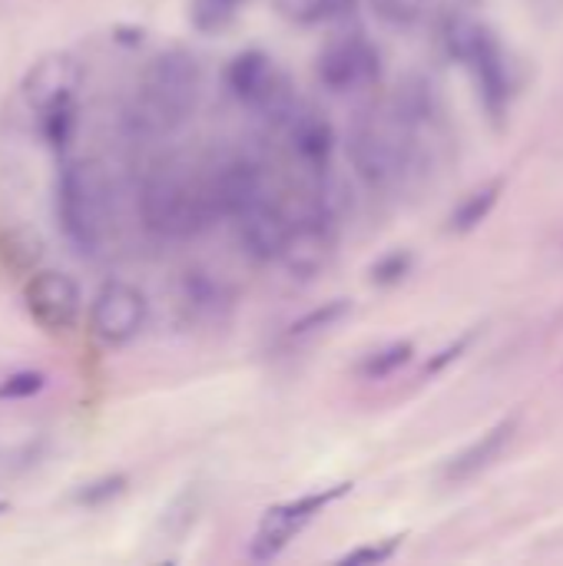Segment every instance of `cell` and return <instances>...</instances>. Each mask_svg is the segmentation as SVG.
I'll return each mask as SVG.
<instances>
[{
    "label": "cell",
    "mask_w": 563,
    "mask_h": 566,
    "mask_svg": "<svg viewBox=\"0 0 563 566\" xmlns=\"http://www.w3.org/2000/svg\"><path fill=\"white\" fill-rule=\"evenodd\" d=\"M411 272V255L408 252H392L372 265V282L375 285H395Z\"/></svg>",
    "instance_id": "23"
},
{
    "label": "cell",
    "mask_w": 563,
    "mask_h": 566,
    "mask_svg": "<svg viewBox=\"0 0 563 566\" xmlns=\"http://www.w3.org/2000/svg\"><path fill=\"white\" fill-rule=\"evenodd\" d=\"M514 434H518V418H504V421H498L491 431H484L475 444H468L458 458H451V461H448V468H445V481H448V484H465V481H471V478L484 474L494 461H501V454L511 448Z\"/></svg>",
    "instance_id": "12"
},
{
    "label": "cell",
    "mask_w": 563,
    "mask_h": 566,
    "mask_svg": "<svg viewBox=\"0 0 563 566\" xmlns=\"http://www.w3.org/2000/svg\"><path fill=\"white\" fill-rule=\"evenodd\" d=\"M282 123H285V133H289V146L302 163H312V166L325 163V156L332 153V143H335V133H332L325 116H319L315 109L292 106Z\"/></svg>",
    "instance_id": "14"
},
{
    "label": "cell",
    "mask_w": 563,
    "mask_h": 566,
    "mask_svg": "<svg viewBox=\"0 0 563 566\" xmlns=\"http://www.w3.org/2000/svg\"><path fill=\"white\" fill-rule=\"evenodd\" d=\"M236 226H239V239H242L246 252L259 262L282 259L285 242L292 235V219L269 196L259 199L256 206H249L242 216H236Z\"/></svg>",
    "instance_id": "10"
},
{
    "label": "cell",
    "mask_w": 563,
    "mask_h": 566,
    "mask_svg": "<svg viewBox=\"0 0 563 566\" xmlns=\"http://www.w3.org/2000/svg\"><path fill=\"white\" fill-rule=\"evenodd\" d=\"M445 43H448V53L465 63L481 90V99L484 106L501 116L504 106H508V93H511V83H508V63H504V53L498 46V40L491 36L488 27L468 20V17H451L448 27H445Z\"/></svg>",
    "instance_id": "5"
},
{
    "label": "cell",
    "mask_w": 563,
    "mask_h": 566,
    "mask_svg": "<svg viewBox=\"0 0 563 566\" xmlns=\"http://www.w3.org/2000/svg\"><path fill=\"white\" fill-rule=\"evenodd\" d=\"M43 388H46V378L40 371H17V375L0 381V401H23Z\"/></svg>",
    "instance_id": "22"
},
{
    "label": "cell",
    "mask_w": 563,
    "mask_h": 566,
    "mask_svg": "<svg viewBox=\"0 0 563 566\" xmlns=\"http://www.w3.org/2000/svg\"><path fill=\"white\" fill-rule=\"evenodd\" d=\"M93 335L106 345H126L146 325V295L129 282H106L90 312Z\"/></svg>",
    "instance_id": "9"
},
{
    "label": "cell",
    "mask_w": 563,
    "mask_h": 566,
    "mask_svg": "<svg viewBox=\"0 0 563 566\" xmlns=\"http://www.w3.org/2000/svg\"><path fill=\"white\" fill-rule=\"evenodd\" d=\"M411 123L398 109L355 116L348 129V159L368 186H392L405 176L415 153Z\"/></svg>",
    "instance_id": "4"
},
{
    "label": "cell",
    "mask_w": 563,
    "mask_h": 566,
    "mask_svg": "<svg viewBox=\"0 0 563 566\" xmlns=\"http://www.w3.org/2000/svg\"><path fill=\"white\" fill-rule=\"evenodd\" d=\"M375 76H378V53L372 43H365L358 36L329 46L319 60V80L335 93L365 86Z\"/></svg>",
    "instance_id": "11"
},
{
    "label": "cell",
    "mask_w": 563,
    "mask_h": 566,
    "mask_svg": "<svg viewBox=\"0 0 563 566\" xmlns=\"http://www.w3.org/2000/svg\"><path fill=\"white\" fill-rule=\"evenodd\" d=\"M23 305L43 332L66 335L73 332L76 315H80V285L66 272H56V269L37 272L23 285Z\"/></svg>",
    "instance_id": "8"
},
{
    "label": "cell",
    "mask_w": 563,
    "mask_h": 566,
    "mask_svg": "<svg viewBox=\"0 0 563 566\" xmlns=\"http://www.w3.org/2000/svg\"><path fill=\"white\" fill-rule=\"evenodd\" d=\"M56 216L63 226V235L80 252H100L110 232V182L100 163L93 159H73L63 166L56 182Z\"/></svg>",
    "instance_id": "3"
},
{
    "label": "cell",
    "mask_w": 563,
    "mask_h": 566,
    "mask_svg": "<svg viewBox=\"0 0 563 566\" xmlns=\"http://www.w3.org/2000/svg\"><path fill=\"white\" fill-rule=\"evenodd\" d=\"M329 255H332V232H329V226L322 219H305V222L292 226L282 262L295 275H315L325 265Z\"/></svg>",
    "instance_id": "13"
},
{
    "label": "cell",
    "mask_w": 563,
    "mask_h": 566,
    "mask_svg": "<svg viewBox=\"0 0 563 566\" xmlns=\"http://www.w3.org/2000/svg\"><path fill=\"white\" fill-rule=\"evenodd\" d=\"M372 10L382 23L395 27V30H405V27H415L425 10H428V0H372Z\"/></svg>",
    "instance_id": "20"
},
{
    "label": "cell",
    "mask_w": 563,
    "mask_h": 566,
    "mask_svg": "<svg viewBox=\"0 0 563 566\" xmlns=\"http://www.w3.org/2000/svg\"><path fill=\"white\" fill-rule=\"evenodd\" d=\"M415 355V345L411 342H392L385 348H378L375 355H368L362 365H358V375L368 378V381H382L388 375H395L398 368H405Z\"/></svg>",
    "instance_id": "17"
},
{
    "label": "cell",
    "mask_w": 563,
    "mask_h": 566,
    "mask_svg": "<svg viewBox=\"0 0 563 566\" xmlns=\"http://www.w3.org/2000/svg\"><path fill=\"white\" fill-rule=\"evenodd\" d=\"M139 216L163 239H189L216 222L219 199L212 176L196 172L183 159L159 163L139 189Z\"/></svg>",
    "instance_id": "1"
},
{
    "label": "cell",
    "mask_w": 563,
    "mask_h": 566,
    "mask_svg": "<svg viewBox=\"0 0 563 566\" xmlns=\"http://www.w3.org/2000/svg\"><path fill=\"white\" fill-rule=\"evenodd\" d=\"M0 514H7V501H0Z\"/></svg>",
    "instance_id": "28"
},
{
    "label": "cell",
    "mask_w": 563,
    "mask_h": 566,
    "mask_svg": "<svg viewBox=\"0 0 563 566\" xmlns=\"http://www.w3.org/2000/svg\"><path fill=\"white\" fill-rule=\"evenodd\" d=\"M242 3L246 0H192V10H189L192 27L206 30V33H216V30H222V27H229L236 20Z\"/></svg>",
    "instance_id": "19"
},
{
    "label": "cell",
    "mask_w": 563,
    "mask_h": 566,
    "mask_svg": "<svg viewBox=\"0 0 563 566\" xmlns=\"http://www.w3.org/2000/svg\"><path fill=\"white\" fill-rule=\"evenodd\" d=\"M123 491H126V478H123V474H110V478H100V481H93V484H83V488L73 494V501L83 504V507H100V504L119 497Z\"/></svg>",
    "instance_id": "21"
},
{
    "label": "cell",
    "mask_w": 563,
    "mask_h": 566,
    "mask_svg": "<svg viewBox=\"0 0 563 566\" xmlns=\"http://www.w3.org/2000/svg\"><path fill=\"white\" fill-rule=\"evenodd\" d=\"M498 199H501V179H494V182L475 189V192L465 196L461 206L451 212V229H455V232H471V229H478V226L491 216V209L498 206Z\"/></svg>",
    "instance_id": "16"
},
{
    "label": "cell",
    "mask_w": 563,
    "mask_h": 566,
    "mask_svg": "<svg viewBox=\"0 0 563 566\" xmlns=\"http://www.w3.org/2000/svg\"><path fill=\"white\" fill-rule=\"evenodd\" d=\"M348 312H352V302H348V298L325 302V305L312 308L309 315H302L299 322H292V328H289V338H305V335L325 332V328H332L335 322H342Z\"/></svg>",
    "instance_id": "18"
},
{
    "label": "cell",
    "mask_w": 563,
    "mask_h": 566,
    "mask_svg": "<svg viewBox=\"0 0 563 566\" xmlns=\"http://www.w3.org/2000/svg\"><path fill=\"white\" fill-rule=\"evenodd\" d=\"M279 10L285 17H295V20H322L329 17V0H275Z\"/></svg>",
    "instance_id": "24"
},
{
    "label": "cell",
    "mask_w": 563,
    "mask_h": 566,
    "mask_svg": "<svg viewBox=\"0 0 563 566\" xmlns=\"http://www.w3.org/2000/svg\"><path fill=\"white\" fill-rule=\"evenodd\" d=\"M80 80H83V70L73 56L46 53L27 70V76L20 83V99L30 109V116L37 123H43L50 113H56L63 106H76Z\"/></svg>",
    "instance_id": "6"
},
{
    "label": "cell",
    "mask_w": 563,
    "mask_h": 566,
    "mask_svg": "<svg viewBox=\"0 0 563 566\" xmlns=\"http://www.w3.org/2000/svg\"><path fill=\"white\" fill-rule=\"evenodd\" d=\"M468 345H471V338H458L455 345H448V348H445V352H441V355H438V358L428 365V371H441L445 365H451L455 358H461V352H465Z\"/></svg>",
    "instance_id": "26"
},
{
    "label": "cell",
    "mask_w": 563,
    "mask_h": 566,
    "mask_svg": "<svg viewBox=\"0 0 563 566\" xmlns=\"http://www.w3.org/2000/svg\"><path fill=\"white\" fill-rule=\"evenodd\" d=\"M395 551H398V537H392L388 544H378V547H358V551L345 554L342 564H385L395 557Z\"/></svg>",
    "instance_id": "25"
},
{
    "label": "cell",
    "mask_w": 563,
    "mask_h": 566,
    "mask_svg": "<svg viewBox=\"0 0 563 566\" xmlns=\"http://www.w3.org/2000/svg\"><path fill=\"white\" fill-rule=\"evenodd\" d=\"M455 3H465V7H471V3H478V0H455Z\"/></svg>",
    "instance_id": "27"
},
{
    "label": "cell",
    "mask_w": 563,
    "mask_h": 566,
    "mask_svg": "<svg viewBox=\"0 0 563 566\" xmlns=\"http://www.w3.org/2000/svg\"><path fill=\"white\" fill-rule=\"evenodd\" d=\"M226 83L232 90L236 99H242L246 106L252 109H262V113H272L275 119H285L289 109L295 106L292 96H289V86L282 80V73L275 70V63L259 53V50H246L239 53L229 70H226Z\"/></svg>",
    "instance_id": "7"
},
{
    "label": "cell",
    "mask_w": 563,
    "mask_h": 566,
    "mask_svg": "<svg viewBox=\"0 0 563 566\" xmlns=\"http://www.w3.org/2000/svg\"><path fill=\"white\" fill-rule=\"evenodd\" d=\"M202 73L192 53L166 50L159 53L149 70L143 73L136 103H133V126L143 136H166L189 119L199 103Z\"/></svg>",
    "instance_id": "2"
},
{
    "label": "cell",
    "mask_w": 563,
    "mask_h": 566,
    "mask_svg": "<svg viewBox=\"0 0 563 566\" xmlns=\"http://www.w3.org/2000/svg\"><path fill=\"white\" fill-rule=\"evenodd\" d=\"M305 524H309V521L299 517L289 504L272 507V511L262 517V524H259V531H256V537H252V557H256V560H272V557H279V554L289 547V541H295V534H299Z\"/></svg>",
    "instance_id": "15"
}]
</instances>
